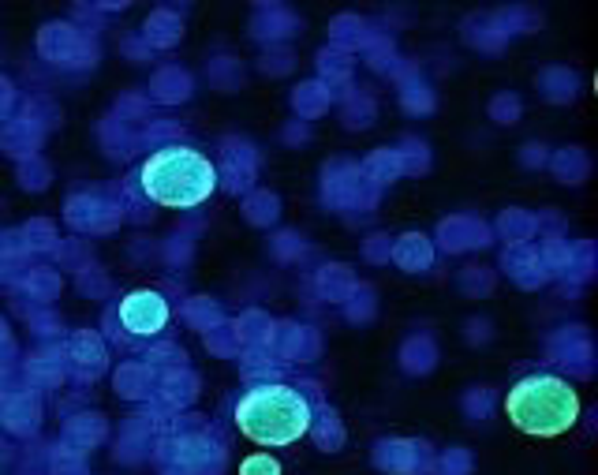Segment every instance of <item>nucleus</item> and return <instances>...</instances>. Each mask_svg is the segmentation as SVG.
<instances>
[{
  "instance_id": "nucleus-17",
  "label": "nucleus",
  "mask_w": 598,
  "mask_h": 475,
  "mask_svg": "<svg viewBox=\"0 0 598 475\" xmlns=\"http://www.w3.org/2000/svg\"><path fill=\"white\" fill-rule=\"evenodd\" d=\"M314 442H318V449H326V453H337V449L344 446V427L341 419H337V412H329V408H318L311 416V431Z\"/></svg>"
},
{
  "instance_id": "nucleus-30",
  "label": "nucleus",
  "mask_w": 598,
  "mask_h": 475,
  "mask_svg": "<svg viewBox=\"0 0 598 475\" xmlns=\"http://www.w3.org/2000/svg\"><path fill=\"white\" fill-rule=\"evenodd\" d=\"M371 120H374V101L367 98V94H363V98L352 94L348 105H344V124H348V128H367Z\"/></svg>"
},
{
  "instance_id": "nucleus-29",
  "label": "nucleus",
  "mask_w": 598,
  "mask_h": 475,
  "mask_svg": "<svg viewBox=\"0 0 598 475\" xmlns=\"http://www.w3.org/2000/svg\"><path fill=\"white\" fill-rule=\"evenodd\" d=\"M397 158H400V169H404V173H423V169L430 165L427 146L415 143V139H404V143H400Z\"/></svg>"
},
{
  "instance_id": "nucleus-27",
  "label": "nucleus",
  "mask_w": 598,
  "mask_h": 475,
  "mask_svg": "<svg viewBox=\"0 0 598 475\" xmlns=\"http://www.w3.org/2000/svg\"><path fill=\"white\" fill-rule=\"evenodd\" d=\"M184 318L191 322V326H199V330H214V326H221V311H217V303H210V300H191L184 307Z\"/></svg>"
},
{
  "instance_id": "nucleus-28",
  "label": "nucleus",
  "mask_w": 598,
  "mask_h": 475,
  "mask_svg": "<svg viewBox=\"0 0 598 475\" xmlns=\"http://www.w3.org/2000/svg\"><path fill=\"white\" fill-rule=\"evenodd\" d=\"M314 352H318V341H314L311 330H288L285 333V356H292V360H311Z\"/></svg>"
},
{
  "instance_id": "nucleus-32",
  "label": "nucleus",
  "mask_w": 598,
  "mask_h": 475,
  "mask_svg": "<svg viewBox=\"0 0 598 475\" xmlns=\"http://www.w3.org/2000/svg\"><path fill=\"white\" fill-rule=\"evenodd\" d=\"M344 303H348V318H352V322H367V318L374 315V292L367 285H356V292Z\"/></svg>"
},
{
  "instance_id": "nucleus-15",
  "label": "nucleus",
  "mask_w": 598,
  "mask_h": 475,
  "mask_svg": "<svg viewBox=\"0 0 598 475\" xmlns=\"http://www.w3.org/2000/svg\"><path fill=\"white\" fill-rule=\"evenodd\" d=\"M352 68H356V60H352V53H344V49H333V45H329V49L318 53V72H322L318 83H326L329 90L348 83V79H352Z\"/></svg>"
},
{
  "instance_id": "nucleus-34",
  "label": "nucleus",
  "mask_w": 598,
  "mask_h": 475,
  "mask_svg": "<svg viewBox=\"0 0 598 475\" xmlns=\"http://www.w3.org/2000/svg\"><path fill=\"white\" fill-rule=\"evenodd\" d=\"M258 68H262L266 75L292 72V49H285V45H270V53L258 60Z\"/></svg>"
},
{
  "instance_id": "nucleus-25",
  "label": "nucleus",
  "mask_w": 598,
  "mask_h": 475,
  "mask_svg": "<svg viewBox=\"0 0 598 475\" xmlns=\"http://www.w3.org/2000/svg\"><path fill=\"white\" fill-rule=\"evenodd\" d=\"M243 214H247L251 225H273L277 214H281V202H277V195H270V191H255V195L247 199V206H243Z\"/></svg>"
},
{
  "instance_id": "nucleus-24",
  "label": "nucleus",
  "mask_w": 598,
  "mask_h": 475,
  "mask_svg": "<svg viewBox=\"0 0 598 475\" xmlns=\"http://www.w3.org/2000/svg\"><path fill=\"white\" fill-rule=\"evenodd\" d=\"M498 229L509 244H531V236H535V229H539V221H535L531 214H524V210H505L498 221Z\"/></svg>"
},
{
  "instance_id": "nucleus-21",
  "label": "nucleus",
  "mask_w": 598,
  "mask_h": 475,
  "mask_svg": "<svg viewBox=\"0 0 598 475\" xmlns=\"http://www.w3.org/2000/svg\"><path fill=\"white\" fill-rule=\"evenodd\" d=\"M191 90H195V83H191V75H187L184 68H165V72L154 79V94L161 101H187Z\"/></svg>"
},
{
  "instance_id": "nucleus-11",
  "label": "nucleus",
  "mask_w": 598,
  "mask_h": 475,
  "mask_svg": "<svg viewBox=\"0 0 598 475\" xmlns=\"http://www.w3.org/2000/svg\"><path fill=\"white\" fill-rule=\"evenodd\" d=\"M389 259L397 262L400 270H408V274H423L434 262V244L427 236H419V232H408V236H400L397 244L389 247Z\"/></svg>"
},
{
  "instance_id": "nucleus-41",
  "label": "nucleus",
  "mask_w": 598,
  "mask_h": 475,
  "mask_svg": "<svg viewBox=\"0 0 598 475\" xmlns=\"http://www.w3.org/2000/svg\"><path fill=\"white\" fill-rule=\"evenodd\" d=\"M367 259L389 262V236H371V244H367Z\"/></svg>"
},
{
  "instance_id": "nucleus-35",
  "label": "nucleus",
  "mask_w": 598,
  "mask_h": 475,
  "mask_svg": "<svg viewBox=\"0 0 598 475\" xmlns=\"http://www.w3.org/2000/svg\"><path fill=\"white\" fill-rule=\"evenodd\" d=\"M434 472L438 475H468L471 472V457L464 449H449L442 461L434 464Z\"/></svg>"
},
{
  "instance_id": "nucleus-38",
  "label": "nucleus",
  "mask_w": 598,
  "mask_h": 475,
  "mask_svg": "<svg viewBox=\"0 0 598 475\" xmlns=\"http://www.w3.org/2000/svg\"><path fill=\"white\" fill-rule=\"evenodd\" d=\"M169 386H172L169 397H172V401H180V404H187L191 397H195V393H199V382H195V375H187V371H184V375H172Z\"/></svg>"
},
{
  "instance_id": "nucleus-16",
  "label": "nucleus",
  "mask_w": 598,
  "mask_h": 475,
  "mask_svg": "<svg viewBox=\"0 0 598 475\" xmlns=\"http://www.w3.org/2000/svg\"><path fill=\"white\" fill-rule=\"evenodd\" d=\"M434 363H438V348H434V341H430L427 333L404 341V348H400V367H404L408 375H427Z\"/></svg>"
},
{
  "instance_id": "nucleus-39",
  "label": "nucleus",
  "mask_w": 598,
  "mask_h": 475,
  "mask_svg": "<svg viewBox=\"0 0 598 475\" xmlns=\"http://www.w3.org/2000/svg\"><path fill=\"white\" fill-rule=\"evenodd\" d=\"M460 285L468 288V292H490V285H494V277L486 274V270H479V266H471V270H464V277H460Z\"/></svg>"
},
{
  "instance_id": "nucleus-2",
  "label": "nucleus",
  "mask_w": 598,
  "mask_h": 475,
  "mask_svg": "<svg viewBox=\"0 0 598 475\" xmlns=\"http://www.w3.org/2000/svg\"><path fill=\"white\" fill-rule=\"evenodd\" d=\"M139 188L150 202L169 210H195L217 191V165L191 146H161L139 169Z\"/></svg>"
},
{
  "instance_id": "nucleus-23",
  "label": "nucleus",
  "mask_w": 598,
  "mask_h": 475,
  "mask_svg": "<svg viewBox=\"0 0 598 475\" xmlns=\"http://www.w3.org/2000/svg\"><path fill=\"white\" fill-rule=\"evenodd\" d=\"M318 288H322V296L333 303H344L352 292H356V277L348 274L344 266H326L322 274H318Z\"/></svg>"
},
{
  "instance_id": "nucleus-22",
  "label": "nucleus",
  "mask_w": 598,
  "mask_h": 475,
  "mask_svg": "<svg viewBox=\"0 0 598 475\" xmlns=\"http://www.w3.org/2000/svg\"><path fill=\"white\" fill-rule=\"evenodd\" d=\"M554 173L561 184H584L587 169H591V161H587L584 150H576V146H569V150H561V154H554Z\"/></svg>"
},
{
  "instance_id": "nucleus-36",
  "label": "nucleus",
  "mask_w": 598,
  "mask_h": 475,
  "mask_svg": "<svg viewBox=\"0 0 598 475\" xmlns=\"http://www.w3.org/2000/svg\"><path fill=\"white\" fill-rule=\"evenodd\" d=\"M490 408H494V393H490V389H471L468 397H464V412H468L471 419H486Z\"/></svg>"
},
{
  "instance_id": "nucleus-33",
  "label": "nucleus",
  "mask_w": 598,
  "mask_h": 475,
  "mask_svg": "<svg viewBox=\"0 0 598 475\" xmlns=\"http://www.w3.org/2000/svg\"><path fill=\"white\" fill-rule=\"evenodd\" d=\"M520 113H524V105H520L516 94H498V98L490 101V116H494L498 124H516Z\"/></svg>"
},
{
  "instance_id": "nucleus-12",
  "label": "nucleus",
  "mask_w": 598,
  "mask_h": 475,
  "mask_svg": "<svg viewBox=\"0 0 598 475\" xmlns=\"http://www.w3.org/2000/svg\"><path fill=\"white\" fill-rule=\"evenodd\" d=\"M378 34H382V30H374L371 23H367V19H359V15H337V19H333V27H329L333 49H344V53L367 49Z\"/></svg>"
},
{
  "instance_id": "nucleus-18",
  "label": "nucleus",
  "mask_w": 598,
  "mask_h": 475,
  "mask_svg": "<svg viewBox=\"0 0 598 475\" xmlns=\"http://www.w3.org/2000/svg\"><path fill=\"white\" fill-rule=\"evenodd\" d=\"M363 176H367L371 188H382V184H393L397 176H404L397 150H374L371 158L363 161Z\"/></svg>"
},
{
  "instance_id": "nucleus-19",
  "label": "nucleus",
  "mask_w": 598,
  "mask_h": 475,
  "mask_svg": "<svg viewBox=\"0 0 598 475\" xmlns=\"http://www.w3.org/2000/svg\"><path fill=\"white\" fill-rule=\"evenodd\" d=\"M539 90L550 101H572L580 90V75L569 72V68H546L539 75Z\"/></svg>"
},
{
  "instance_id": "nucleus-4",
  "label": "nucleus",
  "mask_w": 598,
  "mask_h": 475,
  "mask_svg": "<svg viewBox=\"0 0 598 475\" xmlns=\"http://www.w3.org/2000/svg\"><path fill=\"white\" fill-rule=\"evenodd\" d=\"M326 180H322V195H326V206H337V210H348V206H371L378 188L367 184V176L359 165L352 161H333L326 165Z\"/></svg>"
},
{
  "instance_id": "nucleus-1",
  "label": "nucleus",
  "mask_w": 598,
  "mask_h": 475,
  "mask_svg": "<svg viewBox=\"0 0 598 475\" xmlns=\"http://www.w3.org/2000/svg\"><path fill=\"white\" fill-rule=\"evenodd\" d=\"M314 404L285 382H258L236 404V427L255 446L281 449L311 431Z\"/></svg>"
},
{
  "instance_id": "nucleus-3",
  "label": "nucleus",
  "mask_w": 598,
  "mask_h": 475,
  "mask_svg": "<svg viewBox=\"0 0 598 475\" xmlns=\"http://www.w3.org/2000/svg\"><path fill=\"white\" fill-rule=\"evenodd\" d=\"M505 416L516 431L531 438H557L576 427L580 397L576 389L557 375H527L505 397Z\"/></svg>"
},
{
  "instance_id": "nucleus-13",
  "label": "nucleus",
  "mask_w": 598,
  "mask_h": 475,
  "mask_svg": "<svg viewBox=\"0 0 598 475\" xmlns=\"http://www.w3.org/2000/svg\"><path fill=\"white\" fill-rule=\"evenodd\" d=\"M329 105H333V90H329L326 83H318V79H311V83H299V87L292 90V109H296L303 120L322 116Z\"/></svg>"
},
{
  "instance_id": "nucleus-6",
  "label": "nucleus",
  "mask_w": 598,
  "mask_h": 475,
  "mask_svg": "<svg viewBox=\"0 0 598 475\" xmlns=\"http://www.w3.org/2000/svg\"><path fill=\"white\" fill-rule=\"evenodd\" d=\"M374 464L382 472L393 475H423L434 468L427 442H412V438H393V442H378L374 449Z\"/></svg>"
},
{
  "instance_id": "nucleus-26",
  "label": "nucleus",
  "mask_w": 598,
  "mask_h": 475,
  "mask_svg": "<svg viewBox=\"0 0 598 475\" xmlns=\"http://www.w3.org/2000/svg\"><path fill=\"white\" fill-rule=\"evenodd\" d=\"M210 83H217L221 90H232L243 83V68L236 57H217L210 60Z\"/></svg>"
},
{
  "instance_id": "nucleus-14",
  "label": "nucleus",
  "mask_w": 598,
  "mask_h": 475,
  "mask_svg": "<svg viewBox=\"0 0 598 475\" xmlns=\"http://www.w3.org/2000/svg\"><path fill=\"white\" fill-rule=\"evenodd\" d=\"M184 38V19L169 8H157L150 19H146V42L157 45V49H169Z\"/></svg>"
},
{
  "instance_id": "nucleus-8",
  "label": "nucleus",
  "mask_w": 598,
  "mask_h": 475,
  "mask_svg": "<svg viewBox=\"0 0 598 475\" xmlns=\"http://www.w3.org/2000/svg\"><path fill=\"white\" fill-rule=\"evenodd\" d=\"M299 30V15L285 4H258L255 15H251V34L258 42L281 45L285 38H292Z\"/></svg>"
},
{
  "instance_id": "nucleus-37",
  "label": "nucleus",
  "mask_w": 598,
  "mask_h": 475,
  "mask_svg": "<svg viewBox=\"0 0 598 475\" xmlns=\"http://www.w3.org/2000/svg\"><path fill=\"white\" fill-rule=\"evenodd\" d=\"M240 475H281V464L273 461L270 453H255L240 464Z\"/></svg>"
},
{
  "instance_id": "nucleus-40",
  "label": "nucleus",
  "mask_w": 598,
  "mask_h": 475,
  "mask_svg": "<svg viewBox=\"0 0 598 475\" xmlns=\"http://www.w3.org/2000/svg\"><path fill=\"white\" fill-rule=\"evenodd\" d=\"M520 161H524L527 169H539V165H546V146L527 143V146H524V154H520Z\"/></svg>"
},
{
  "instance_id": "nucleus-42",
  "label": "nucleus",
  "mask_w": 598,
  "mask_h": 475,
  "mask_svg": "<svg viewBox=\"0 0 598 475\" xmlns=\"http://www.w3.org/2000/svg\"><path fill=\"white\" fill-rule=\"evenodd\" d=\"M285 139H292V143L299 139V143H303V139H307V128H303V124H292V128L285 131Z\"/></svg>"
},
{
  "instance_id": "nucleus-9",
  "label": "nucleus",
  "mask_w": 598,
  "mask_h": 475,
  "mask_svg": "<svg viewBox=\"0 0 598 475\" xmlns=\"http://www.w3.org/2000/svg\"><path fill=\"white\" fill-rule=\"evenodd\" d=\"M501 266H505V274L513 277L516 285H524V288H539L542 281L550 277L539 247H531V244H509V251L501 255Z\"/></svg>"
},
{
  "instance_id": "nucleus-5",
  "label": "nucleus",
  "mask_w": 598,
  "mask_h": 475,
  "mask_svg": "<svg viewBox=\"0 0 598 475\" xmlns=\"http://www.w3.org/2000/svg\"><path fill=\"white\" fill-rule=\"evenodd\" d=\"M120 326L135 337H154L169 326V303L161 292H150V288H139V292H128L120 300Z\"/></svg>"
},
{
  "instance_id": "nucleus-10",
  "label": "nucleus",
  "mask_w": 598,
  "mask_h": 475,
  "mask_svg": "<svg viewBox=\"0 0 598 475\" xmlns=\"http://www.w3.org/2000/svg\"><path fill=\"white\" fill-rule=\"evenodd\" d=\"M438 240H442L445 251H471V247L490 244V229L475 217H449L438 229Z\"/></svg>"
},
{
  "instance_id": "nucleus-20",
  "label": "nucleus",
  "mask_w": 598,
  "mask_h": 475,
  "mask_svg": "<svg viewBox=\"0 0 598 475\" xmlns=\"http://www.w3.org/2000/svg\"><path fill=\"white\" fill-rule=\"evenodd\" d=\"M400 105L415 116H427L434 109V90L423 83V79H415V75H404L400 79Z\"/></svg>"
},
{
  "instance_id": "nucleus-31",
  "label": "nucleus",
  "mask_w": 598,
  "mask_h": 475,
  "mask_svg": "<svg viewBox=\"0 0 598 475\" xmlns=\"http://www.w3.org/2000/svg\"><path fill=\"white\" fill-rule=\"evenodd\" d=\"M206 345L214 348L217 356H232V352H240V333L236 326H214L206 333Z\"/></svg>"
},
{
  "instance_id": "nucleus-7",
  "label": "nucleus",
  "mask_w": 598,
  "mask_h": 475,
  "mask_svg": "<svg viewBox=\"0 0 598 475\" xmlns=\"http://www.w3.org/2000/svg\"><path fill=\"white\" fill-rule=\"evenodd\" d=\"M258 173V154L251 143H240V139H228L225 154H221V165H217V184H225L232 195L240 191H251Z\"/></svg>"
}]
</instances>
